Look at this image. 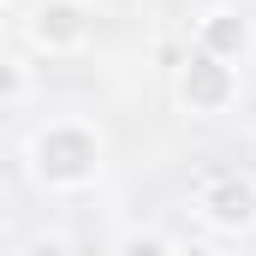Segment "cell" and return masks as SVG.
Wrapping results in <instances>:
<instances>
[{"instance_id": "obj_4", "label": "cell", "mask_w": 256, "mask_h": 256, "mask_svg": "<svg viewBox=\"0 0 256 256\" xmlns=\"http://www.w3.org/2000/svg\"><path fill=\"white\" fill-rule=\"evenodd\" d=\"M196 214L214 232H250L256 226V185L238 173H214L196 185Z\"/></svg>"}, {"instance_id": "obj_10", "label": "cell", "mask_w": 256, "mask_h": 256, "mask_svg": "<svg viewBox=\"0 0 256 256\" xmlns=\"http://www.w3.org/2000/svg\"><path fill=\"white\" fill-rule=\"evenodd\" d=\"M0 6H24V0H0Z\"/></svg>"}, {"instance_id": "obj_1", "label": "cell", "mask_w": 256, "mask_h": 256, "mask_svg": "<svg viewBox=\"0 0 256 256\" xmlns=\"http://www.w3.org/2000/svg\"><path fill=\"white\" fill-rule=\"evenodd\" d=\"M108 167V143L90 120H48L30 137V179L42 191H84Z\"/></svg>"}, {"instance_id": "obj_9", "label": "cell", "mask_w": 256, "mask_h": 256, "mask_svg": "<svg viewBox=\"0 0 256 256\" xmlns=\"http://www.w3.org/2000/svg\"><path fill=\"white\" fill-rule=\"evenodd\" d=\"M179 256H214L208 244H179Z\"/></svg>"}, {"instance_id": "obj_3", "label": "cell", "mask_w": 256, "mask_h": 256, "mask_svg": "<svg viewBox=\"0 0 256 256\" xmlns=\"http://www.w3.org/2000/svg\"><path fill=\"white\" fill-rule=\"evenodd\" d=\"M24 36L36 54H78L90 42V6L84 0H36V12L24 18Z\"/></svg>"}, {"instance_id": "obj_2", "label": "cell", "mask_w": 256, "mask_h": 256, "mask_svg": "<svg viewBox=\"0 0 256 256\" xmlns=\"http://www.w3.org/2000/svg\"><path fill=\"white\" fill-rule=\"evenodd\" d=\"M173 96H179V108L191 120H214V114H226L238 102V66H226V60L196 48V54H185L173 66Z\"/></svg>"}, {"instance_id": "obj_7", "label": "cell", "mask_w": 256, "mask_h": 256, "mask_svg": "<svg viewBox=\"0 0 256 256\" xmlns=\"http://www.w3.org/2000/svg\"><path fill=\"white\" fill-rule=\"evenodd\" d=\"M114 256H179V244H167L161 232H126L114 244Z\"/></svg>"}, {"instance_id": "obj_8", "label": "cell", "mask_w": 256, "mask_h": 256, "mask_svg": "<svg viewBox=\"0 0 256 256\" xmlns=\"http://www.w3.org/2000/svg\"><path fill=\"white\" fill-rule=\"evenodd\" d=\"M24 256H72V244L54 238V232H42V238H30V244H24Z\"/></svg>"}, {"instance_id": "obj_6", "label": "cell", "mask_w": 256, "mask_h": 256, "mask_svg": "<svg viewBox=\"0 0 256 256\" xmlns=\"http://www.w3.org/2000/svg\"><path fill=\"white\" fill-rule=\"evenodd\" d=\"M24 102H30V60L6 54L0 60V108H24Z\"/></svg>"}, {"instance_id": "obj_5", "label": "cell", "mask_w": 256, "mask_h": 256, "mask_svg": "<svg viewBox=\"0 0 256 256\" xmlns=\"http://www.w3.org/2000/svg\"><path fill=\"white\" fill-rule=\"evenodd\" d=\"M250 42H256V30H250V18L238 6H208L196 18V48L214 54V60H226V66H244Z\"/></svg>"}]
</instances>
